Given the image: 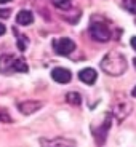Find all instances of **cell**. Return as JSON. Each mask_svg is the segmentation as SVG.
<instances>
[{"label":"cell","instance_id":"1","mask_svg":"<svg viewBox=\"0 0 136 147\" xmlns=\"http://www.w3.org/2000/svg\"><path fill=\"white\" fill-rule=\"evenodd\" d=\"M101 69L107 75L118 77L122 74H125L128 69V61L120 51H109L101 61Z\"/></svg>","mask_w":136,"mask_h":147},{"label":"cell","instance_id":"2","mask_svg":"<svg viewBox=\"0 0 136 147\" xmlns=\"http://www.w3.org/2000/svg\"><path fill=\"white\" fill-rule=\"evenodd\" d=\"M29 70L26 59L21 56H13V55H2L0 56V72L3 75L10 74H26Z\"/></svg>","mask_w":136,"mask_h":147},{"label":"cell","instance_id":"3","mask_svg":"<svg viewBox=\"0 0 136 147\" xmlns=\"http://www.w3.org/2000/svg\"><path fill=\"white\" fill-rule=\"evenodd\" d=\"M110 126H112V115H110L109 112L104 115L103 121H101L99 125H95V123L91 125L90 129H91V134H93V138H95V142H96L98 147L104 146V142H106V139H107V134H109Z\"/></svg>","mask_w":136,"mask_h":147},{"label":"cell","instance_id":"4","mask_svg":"<svg viewBox=\"0 0 136 147\" xmlns=\"http://www.w3.org/2000/svg\"><path fill=\"white\" fill-rule=\"evenodd\" d=\"M131 110H133L131 102H130V101L122 99V101H117V102L112 104V107H110V112H109V114L112 115V118H115L118 123H122V121H123L130 114H131Z\"/></svg>","mask_w":136,"mask_h":147},{"label":"cell","instance_id":"5","mask_svg":"<svg viewBox=\"0 0 136 147\" xmlns=\"http://www.w3.org/2000/svg\"><path fill=\"white\" fill-rule=\"evenodd\" d=\"M90 34L96 42H107L110 38V29L107 27V24L101 21L90 22Z\"/></svg>","mask_w":136,"mask_h":147},{"label":"cell","instance_id":"6","mask_svg":"<svg viewBox=\"0 0 136 147\" xmlns=\"http://www.w3.org/2000/svg\"><path fill=\"white\" fill-rule=\"evenodd\" d=\"M53 50L61 56H69L70 53L75 50V42L67 38V37L55 38V40H53Z\"/></svg>","mask_w":136,"mask_h":147},{"label":"cell","instance_id":"7","mask_svg":"<svg viewBox=\"0 0 136 147\" xmlns=\"http://www.w3.org/2000/svg\"><path fill=\"white\" fill-rule=\"evenodd\" d=\"M40 147H75V141L69 138L56 136V138H40Z\"/></svg>","mask_w":136,"mask_h":147},{"label":"cell","instance_id":"8","mask_svg":"<svg viewBox=\"0 0 136 147\" xmlns=\"http://www.w3.org/2000/svg\"><path fill=\"white\" fill-rule=\"evenodd\" d=\"M43 107V102L42 101H22V102H18V110L22 115H32L35 114L37 110H40Z\"/></svg>","mask_w":136,"mask_h":147},{"label":"cell","instance_id":"9","mask_svg":"<svg viewBox=\"0 0 136 147\" xmlns=\"http://www.w3.org/2000/svg\"><path fill=\"white\" fill-rule=\"evenodd\" d=\"M51 78L56 83H69L70 78H72V74L66 67H55L51 70Z\"/></svg>","mask_w":136,"mask_h":147},{"label":"cell","instance_id":"10","mask_svg":"<svg viewBox=\"0 0 136 147\" xmlns=\"http://www.w3.org/2000/svg\"><path fill=\"white\" fill-rule=\"evenodd\" d=\"M78 78L83 82L85 85H93L96 80H98V72L91 67H87V69H82L78 72Z\"/></svg>","mask_w":136,"mask_h":147},{"label":"cell","instance_id":"11","mask_svg":"<svg viewBox=\"0 0 136 147\" xmlns=\"http://www.w3.org/2000/svg\"><path fill=\"white\" fill-rule=\"evenodd\" d=\"M32 21H34V15L29 10H21L16 15V22L19 26H29V24H32Z\"/></svg>","mask_w":136,"mask_h":147},{"label":"cell","instance_id":"12","mask_svg":"<svg viewBox=\"0 0 136 147\" xmlns=\"http://www.w3.org/2000/svg\"><path fill=\"white\" fill-rule=\"evenodd\" d=\"M13 34H15L16 38H18V48H19V51H26L27 45H29V38H27L26 35H22L21 32H18L16 29H13Z\"/></svg>","mask_w":136,"mask_h":147},{"label":"cell","instance_id":"13","mask_svg":"<svg viewBox=\"0 0 136 147\" xmlns=\"http://www.w3.org/2000/svg\"><path fill=\"white\" fill-rule=\"evenodd\" d=\"M66 101L70 104V106H80L82 104V96L75 91H69L66 94Z\"/></svg>","mask_w":136,"mask_h":147},{"label":"cell","instance_id":"14","mask_svg":"<svg viewBox=\"0 0 136 147\" xmlns=\"http://www.w3.org/2000/svg\"><path fill=\"white\" fill-rule=\"evenodd\" d=\"M51 3L58 10H64V11L72 8V0H51Z\"/></svg>","mask_w":136,"mask_h":147},{"label":"cell","instance_id":"15","mask_svg":"<svg viewBox=\"0 0 136 147\" xmlns=\"http://www.w3.org/2000/svg\"><path fill=\"white\" fill-rule=\"evenodd\" d=\"M123 8H125L128 13L131 15H136V0H123Z\"/></svg>","mask_w":136,"mask_h":147},{"label":"cell","instance_id":"16","mask_svg":"<svg viewBox=\"0 0 136 147\" xmlns=\"http://www.w3.org/2000/svg\"><path fill=\"white\" fill-rule=\"evenodd\" d=\"M0 123H11V117L5 109H0Z\"/></svg>","mask_w":136,"mask_h":147},{"label":"cell","instance_id":"17","mask_svg":"<svg viewBox=\"0 0 136 147\" xmlns=\"http://www.w3.org/2000/svg\"><path fill=\"white\" fill-rule=\"evenodd\" d=\"M130 43H131L133 50H135V51H136V37H131V40H130Z\"/></svg>","mask_w":136,"mask_h":147},{"label":"cell","instance_id":"18","mask_svg":"<svg viewBox=\"0 0 136 147\" xmlns=\"http://www.w3.org/2000/svg\"><path fill=\"white\" fill-rule=\"evenodd\" d=\"M8 15H10V11H8V10H5V11L0 10V16H2V18H7Z\"/></svg>","mask_w":136,"mask_h":147},{"label":"cell","instance_id":"19","mask_svg":"<svg viewBox=\"0 0 136 147\" xmlns=\"http://www.w3.org/2000/svg\"><path fill=\"white\" fill-rule=\"evenodd\" d=\"M5 30H7V27H5L3 24H2V22H0V35H3V34H5Z\"/></svg>","mask_w":136,"mask_h":147},{"label":"cell","instance_id":"20","mask_svg":"<svg viewBox=\"0 0 136 147\" xmlns=\"http://www.w3.org/2000/svg\"><path fill=\"white\" fill-rule=\"evenodd\" d=\"M131 96H133V98H136V86L133 88V91H131Z\"/></svg>","mask_w":136,"mask_h":147},{"label":"cell","instance_id":"21","mask_svg":"<svg viewBox=\"0 0 136 147\" xmlns=\"http://www.w3.org/2000/svg\"><path fill=\"white\" fill-rule=\"evenodd\" d=\"M8 2H11V0H0V3H8Z\"/></svg>","mask_w":136,"mask_h":147},{"label":"cell","instance_id":"22","mask_svg":"<svg viewBox=\"0 0 136 147\" xmlns=\"http://www.w3.org/2000/svg\"><path fill=\"white\" fill-rule=\"evenodd\" d=\"M133 64H135V67H136V58H135V59H133Z\"/></svg>","mask_w":136,"mask_h":147}]
</instances>
